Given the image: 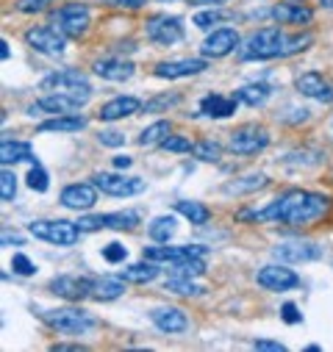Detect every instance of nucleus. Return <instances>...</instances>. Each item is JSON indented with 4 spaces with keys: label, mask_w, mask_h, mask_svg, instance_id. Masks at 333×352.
I'll use <instances>...</instances> for the list:
<instances>
[{
    "label": "nucleus",
    "mask_w": 333,
    "mask_h": 352,
    "mask_svg": "<svg viewBox=\"0 0 333 352\" xmlns=\"http://www.w3.org/2000/svg\"><path fill=\"white\" fill-rule=\"evenodd\" d=\"M330 211V197L319 192H305V189H292L272 200L267 208L256 211V222H281L292 228H305L319 222Z\"/></svg>",
    "instance_id": "obj_1"
},
{
    "label": "nucleus",
    "mask_w": 333,
    "mask_h": 352,
    "mask_svg": "<svg viewBox=\"0 0 333 352\" xmlns=\"http://www.w3.org/2000/svg\"><path fill=\"white\" fill-rule=\"evenodd\" d=\"M314 42V36H286L281 28H259L256 34H250V39L241 47L244 61H270V58H286L300 50H305Z\"/></svg>",
    "instance_id": "obj_2"
},
{
    "label": "nucleus",
    "mask_w": 333,
    "mask_h": 352,
    "mask_svg": "<svg viewBox=\"0 0 333 352\" xmlns=\"http://www.w3.org/2000/svg\"><path fill=\"white\" fill-rule=\"evenodd\" d=\"M42 92H61V95H72V98H80L87 103L92 98V86L87 80V75L78 72V69H58V72H50L42 83H39Z\"/></svg>",
    "instance_id": "obj_3"
},
{
    "label": "nucleus",
    "mask_w": 333,
    "mask_h": 352,
    "mask_svg": "<svg viewBox=\"0 0 333 352\" xmlns=\"http://www.w3.org/2000/svg\"><path fill=\"white\" fill-rule=\"evenodd\" d=\"M28 233L47 241V244H56V247H69L78 241V236L83 233L78 228V222H67V219H39V222H31L28 225Z\"/></svg>",
    "instance_id": "obj_4"
},
{
    "label": "nucleus",
    "mask_w": 333,
    "mask_h": 352,
    "mask_svg": "<svg viewBox=\"0 0 333 352\" xmlns=\"http://www.w3.org/2000/svg\"><path fill=\"white\" fill-rule=\"evenodd\" d=\"M42 319L56 330V333H67V336H80L95 327V319L87 311L78 308H56V311H45Z\"/></svg>",
    "instance_id": "obj_5"
},
{
    "label": "nucleus",
    "mask_w": 333,
    "mask_h": 352,
    "mask_svg": "<svg viewBox=\"0 0 333 352\" xmlns=\"http://www.w3.org/2000/svg\"><path fill=\"white\" fill-rule=\"evenodd\" d=\"M53 25L67 39H78L89 31V9L83 3H67V6L53 12Z\"/></svg>",
    "instance_id": "obj_6"
},
{
    "label": "nucleus",
    "mask_w": 333,
    "mask_h": 352,
    "mask_svg": "<svg viewBox=\"0 0 333 352\" xmlns=\"http://www.w3.org/2000/svg\"><path fill=\"white\" fill-rule=\"evenodd\" d=\"M144 31H147V39L161 45V47H170V45L184 39V23H181V17H173V14H155V17H150Z\"/></svg>",
    "instance_id": "obj_7"
},
{
    "label": "nucleus",
    "mask_w": 333,
    "mask_h": 352,
    "mask_svg": "<svg viewBox=\"0 0 333 352\" xmlns=\"http://www.w3.org/2000/svg\"><path fill=\"white\" fill-rule=\"evenodd\" d=\"M228 144H230V150L236 155H256L270 144V133L264 128H259V125H241V128H236L230 133Z\"/></svg>",
    "instance_id": "obj_8"
},
{
    "label": "nucleus",
    "mask_w": 333,
    "mask_h": 352,
    "mask_svg": "<svg viewBox=\"0 0 333 352\" xmlns=\"http://www.w3.org/2000/svg\"><path fill=\"white\" fill-rule=\"evenodd\" d=\"M25 42L45 56H61L67 47V36L56 28V25H36L31 31H25Z\"/></svg>",
    "instance_id": "obj_9"
},
{
    "label": "nucleus",
    "mask_w": 333,
    "mask_h": 352,
    "mask_svg": "<svg viewBox=\"0 0 333 352\" xmlns=\"http://www.w3.org/2000/svg\"><path fill=\"white\" fill-rule=\"evenodd\" d=\"M95 186L111 197H133L139 192H144V181L142 178H128V175H111V172H98L95 175Z\"/></svg>",
    "instance_id": "obj_10"
},
{
    "label": "nucleus",
    "mask_w": 333,
    "mask_h": 352,
    "mask_svg": "<svg viewBox=\"0 0 333 352\" xmlns=\"http://www.w3.org/2000/svg\"><path fill=\"white\" fill-rule=\"evenodd\" d=\"M206 255V247L200 244H181V247H170V244H161L158 247H144V258L147 261H155V263H181V261H189V258H203Z\"/></svg>",
    "instance_id": "obj_11"
},
{
    "label": "nucleus",
    "mask_w": 333,
    "mask_h": 352,
    "mask_svg": "<svg viewBox=\"0 0 333 352\" xmlns=\"http://www.w3.org/2000/svg\"><path fill=\"white\" fill-rule=\"evenodd\" d=\"M92 280H95V278L58 275V278H53V280H50V289H53V294H58V297H64V300L78 302V300L92 297Z\"/></svg>",
    "instance_id": "obj_12"
},
{
    "label": "nucleus",
    "mask_w": 333,
    "mask_h": 352,
    "mask_svg": "<svg viewBox=\"0 0 333 352\" xmlns=\"http://www.w3.org/2000/svg\"><path fill=\"white\" fill-rule=\"evenodd\" d=\"M256 280H259V286L267 289V292H289V289L300 286L297 272L289 270V267H281V263H270V267H264Z\"/></svg>",
    "instance_id": "obj_13"
},
{
    "label": "nucleus",
    "mask_w": 333,
    "mask_h": 352,
    "mask_svg": "<svg viewBox=\"0 0 333 352\" xmlns=\"http://www.w3.org/2000/svg\"><path fill=\"white\" fill-rule=\"evenodd\" d=\"M236 47H239V34H236L233 28H214V31L206 36L200 53H203L206 58H225V56L233 53Z\"/></svg>",
    "instance_id": "obj_14"
},
{
    "label": "nucleus",
    "mask_w": 333,
    "mask_h": 352,
    "mask_svg": "<svg viewBox=\"0 0 333 352\" xmlns=\"http://www.w3.org/2000/svg\"><path fill=\"white\" fill-rule=\"evenodd\" d=\"M98 203V186L95 184H69L61 192V206L72 211H89Z\"/></svg>",
    "instance_id": "obj_15"
},
{
    "label": "nucleus",
    "mask_w": 333,
    "mask_h": 352,
    "mask_svg": "<svg viewBox=\"0 0 333 352\" xmlns=\"http://www.w3.org/2000/svg\"><path fill=\"white\" fill-rule=\"evenodd\" d=\"M297 92L319 103H333V83L322 72H303L297 78Z\"/></svg>",
    "instance_id": "obj_16"
},
{
    "label": "nucleus",
    "mask_w": 333,
    "mask_h": 352,
    "mask_svg": "<svg viewBox=\"0 0 333 352\" xmlns=\"http://www.w3.org/2000/svg\"><path fill=\"white\" fill-rule=\"evenodd\" d=\"M208 64L203 58H178V61H161L155 64L153 75L155 78H166V80H178V78H189V75H200Z\"/></svg>",
    "instance_id": "obj_17"
},
{
    "label": "nucleus",
    "mask_w": 333,
    "mask_h": 352,
    "mask_svg": "<svg viewBox=\"0 0 333 352\" xmlns=\"http://www.w3.org/2000/svg\"><path fill=\"white\" fill-rule=\"evenodd\" d=\"M83 106L80 98H72V95H61V92H47L45 98H39L28 111H45V114H72Z\"/></svg>",
    "instance_id": "obj_18"
},
{
    "label": "nucleus",
    "mask_w": 333,
    "mask_h": 352,
    "mask_svg": "<svg viewBox=\"0 0 333 352\" xmlns=\"http://www.w3.org/2000/svg\"><path fill=\"white\" fill-rule=\"evenodd\" d=\"M272 252H275V258L289 261V263H305V261L322 258V247H316L311 241H283Z\"/></svg>",
    "instance_id": "obj_19"
},
{
    "label": "nucleus",
    "mask_w": 333,
    "mask_h": 352,
    "mask_svg": "<svg viewBox=\"0 0 333 352\" xmlns=\"http://www.w3.org/2000/svg\"><path fill=\"white\" fill-rule=\"evenodd\" d=\"M150 319L153 324L161 330V333H184L189 327V319L181 308H173V305H166V308H153L150 311Z\"/></svg>",
    "instance_id": "obj_20"
},
{
    "label": "nucleus",
    "mask_w": 333,
    "mask_h": 352,
    "mask_svg": "<svg viewBox=\"0 0 333 352\" xmlns=\"http://www.w3.org/2000/svg\"><path fill=\"white\" fill-rule=\"evenodd\" d=\"M272 17L278 25H305L314 20V12L303 3H278L272 9Z\"/></svg>",
    "instance_id": "obj_21"
},
{
    "label": "nucleus",
    "mask_w": 333,
    "mask_h": 352,
    "mask_svg": "<svg viewBox=\"0 0 333 352\" xmlns=\"http://www.w3.org/2000/svg\"><path fill=\"white\" fill-rule=\"evenodd\" d=\"M236 106H239L236 98L206 95V98L200 100V114H206V117H211V120H225V117H233V114H236Z\"/></svg>",
    "instance_id": "obj_22"
},
{
    "label": "nucleus",
    "mask_w": 333,
    "mask_h": 352,
    "mask_svg": "<svg viewBox=\"0 0 333 352\" xmlns=\"http://www.w3.org/2000/svg\"><path fill=\"white\" fill-rule=\"evenodd\" d=\"M87 128V117L80 114H56L53 120L39 122V133H75Z\"/></svg>",
    "instance_id": "obj_23"
},
{
    "label": "nucleus",
    "mask_w": 333,
    "mask_h": 352,
    "mask_svg": "<svg viewBox=\"0 0 333 352\" xmlns=\"http://www.w3.org/2000/svg\"><path fill=\"white\" fill-rule=\"evenodd\" d=\"M139 109H142V103H139L136 98H131V95L114 98V100H109V103L100 109V120H103V122H114V120H122V117H133Z\"/></svg>",
    "instance_id": "obj_24"
},
{
    "label": "nucleus",
    "mask_w": 333,
    "mask_h": 352,
    "mask_svg": "<svg viewBox=\"0 0 333 352\" xmlns=\"http://www.w3.org/2000/svg\"><path fill=\"white\" fill-rule=\"evenodd\" d=\"M95 75H100L106 80H128L133 75V64L122 61V58H100V61H95Z\"/></svg>",
    "instance_id": "obj_25"
},
{
    "label": "nucleus",
    "mask_w": 333,
    "mask_h": 352,
    "mask_svg": "<svg viewBox=\"0 0 333 352\" xmlns=\"http://www.w3.org/2000/svg\"><path fill=\"white\" fill-rule=\"evenodd\" d=\"M0 161H3V166L9 164H20V161H34V150L28 142H9L3 139V144H0Z\"/></svg>",
    "instance_id": "obj_26"
},
{
    "label": "nucleus",
    "mask_w": 333,
    "mask_h": 352,
    "mask_svg": "<svg viewBox=\"0 0 333 352\" xmlns=\"http://www.w3.org/2000/svg\"><path fill=\"white\" fill-rule=\"evenodd\" d=\"M125 294V278H95L92 280V297L95 300H117Z\"/></svg>",
    "instance_id": "obj_27"
},
{
    "label": "nucleus",
    "mask_w": 333,
    "mask_h": 352,
    "mask_svg": "<svg viewBox=\"0 0 333 352\" xmlns=\"http://www.w3.org/2000/svg\"><path fill=\"white\" fill-rule=\"evenodd\" d=\"M270 86L267 83H247V86H241V89L236 92V100L239 103H244V106H264L267 100H270Z\"/></svg>",
    "instance_id": "obj_28"
},
{
    "label": "nucleus",
    "mask_w": 333,
    "mask_h": 352,
    "mask_svg": "<svg viewBox=\"0 0 333 352\" xmlns=\"http://www.w3.org/2000/svg\"><path fill=\"white\" fill-rule=\"evenodd\" d=\"M155 275H158L155 261H147V258L142 263H133V267L122 270V278L128 283H150V280H155Z\"/></svg>",
    "instance_id": "obj_29"
},
{
    "label": "nucleus",
    "mask_w": 333,
    "mask_h": 352,
    "mask_svg": "<svg viewBox=\"0 0 333 352\" xmlns=\"http://www.w3.org/2000/svg\"><path fill=\"white\" fill-rule=\"evenodd\" d=\"M100 222L103 228H111V230H131L142 222L139 211H117V214H100Z\"/></svg>",
    "instance_id": "obj_30"
},
{
    "label": "nucleus",
    "mask_w": 333,
    "mask_h": 352,
    "mask_svg": "<svg viewBox=\"0 0 333 352\" xmlns=\"http://www.w3.org/2000/svg\"><path fill=\"white\" fill-rule=\"evenodd\" d=\"M175 211L181 217H186L192 225H206L211 219V211L203 206V203H195V200H178L175 203Z\"/></svg>",
    "instance_id": "obj_31"
},
{
    "label": "nucleus",
    "mask_w": 333,
    "mask_h": 352,
    "mask_svg": "<svg viewBox=\"0 0 333 352\" xmlns=\"http://www.w3.org/2000/svg\"><path fill=\"white\" fill-rule=\"evenodd\" d=\"M164 292H173V294H181V297H197V294H203L206 289H203V286H197V283H192V278L173 275L170 280L164 283Z\"/></svg>",
    "instance_id": "obj_32"
},
{
    "label": "nucleus",
    "mask_w": 333,
    "mask_h": 352,
    "mask_svg": "<svg viewBox=\"0 0 333 352\" xmlns=\"http://www.w3.org/2000/svg\"><path fill=\"white\" fill-rule=\"evenodd\" d=\"M147 233H150L153 241H161V244L170 241V239L175 236V219H173V217H155V219L150 222Z\"/></svg>",
    "instance_id": "obj_33"
},
{
    "label": "nucleus",
    "mask_w": 333,
    "mask_h": 352,
    "mask_svg": "<svg viewBox=\"0 0 333 352\" xmlns=\"http://www.w3.org/2000/svg\"><path fill=\"white\" fill-rule=\"evenodd\" d=\"M267 186V175H244L241 181H233L225 186L228 195H241V192H256V189H264Z\"/></svg>",
    "instance_id": "obj_34"
},
{
    "label": "nucleus",
    "mask_w": 333,
    "mask_h": 352,
    "mask_svg": "<svg viewBox=\"0 0 333 352\" xmlns=\"http://www.w3.org/2000/svg\"><path fill=\"white\" fill-rule=\"evenodd\" d=\"M166 136H170V122H153L150 128H144V131H142V136H139V147L161 144Z\"/></svg>",
    "instance_id": "obj_35"
},
{
    "label": "nucleus",
    "mask_w": 333,
    "mask_h": 352,
    "mask_svg": "<svg viewBox=\"0 0 333 352\" xmlns=\"http://www.w3.org/2000/svg\"><path fill=\"white\" fill-rule=\"evenodd\" d=\"M192 153H195V158L203 161V164H217V161L222 158V147H219L217 142H211V139L197 142V144L192 147Z\"/></svg>",
    "instance_id": "obj_36"
},
{
    "label": "nucleus",
    "mask_w": 333,
    "mask_h": 352,
    "mask_svg": "<svg viewBox=\"0 0 333 352\" xmlns=\"http://www.w3.org/2000/svg\"><path fill=\"white\" fill-rule=\"evenodd\" d=\"M203 272H206L203 258H189V261L173 263V275H181V278H200Z\"/></svg>",
    "instance_id": "obj_37"
},
{
    "label": "nucleus",
    "mask_w": 333,
    "mask_h": 352,
    "mask_svg": "<svg viewBox=\"0 0 333 352\" xmlns=\"http://www.w3.org/2000/svg\"><path fill=\"white\" fill-rule=\"evenodd\" d=\"M181 103V95H158V98H153V100H147L142 109L147 111V114H158V111H164V109H170V106H178Z\"/></svg>",
    "instance_id": "obj_38"
},
{
    "label": "nucleus",
    "mask_w": 333,
    "mask_h": 352,
    "mask_svg": "<svg viewBox=\"0 0 333 352\" xmlns=\"http://www.w3.org/2000/svg\"><path fill=\"white\" fill-rule=\"evenodd\" d=\"M28 186L34 189V192H47V186H50V178H47V172L34 161V166H31V172H28Z\"/></svg>",
    "instance_id": "obj_39"
},
{
    "label": "nucleus",
    "mask_w": 333,
    "mask_h": 352,
    "mask_svg": "<svg viewBox=\"0 0 333 352\" xmlns=\"http://www.w3.org/2000/svg\"><path fill=\"white\" fill-rule=\"evenodd\" d=\"M14 195H17V178H14V172L3 169V175H0V200L12 203Z\"/></svg>",
    "instance_id": "obj_40"
},
{
    "label": "nucleus",
    "mask_w": 333,
    "mask_h": 352,
    "mask_svg": "<svg viewBox=\"0 0 333 352\" xmlns=\"http://www.w3.org/2000/svg\"><path fill=\"white\" fill-rule=\"evenodd\" d=\"M225 17H228L225 12H219V9H208V12H200V14H195V20H192V23H195L197 28H203V31H206V28H211V25L222 23Z\"/></svg>",
    "instance_id": "obj_41"
},
{
    "label": "nucleus",
    "mask_w": 333,
    "mask_h": 352,
    "mask_svg": "<svg viewBox=\"0 0 333 352\" xmlns=\"http://www.w3.org/2000/svg\"><path fill=\"white\" fill-rule=\"evenodd\" d=\"M161 147L166 150V153H192V142L186 139V136H166L164 142H161Z\"/></svg>",
    "instance_id": "obj_42"
},
{
    "label": "nucleus",
    "mask_w": 333,
    "mask_h": 352,
    "mask_svg": "<svg viewBox=\"0 0 333 352\" xmlns=\"http://www.w3.org/2000/svg\"><path fill=\"white\" fill-rule=\"evenodd\" d=\"M12 270L17 272V275H23V278H31L34 272H36V263L28 258V255H23V252H17L14 258H12Z\"/></svg>",
    "instance_id": "obj_43"
},
{
    "label": "nucleus",
    "mask_w": 333,
    "mask_h": 352,
    "mask_svg": "<svg viewBox=\"0 0 333 352\" xmlns=\"http://www.w3.org/2000/svg\"><path fill=\"white\" fill-rule=\"evenodd\" d=\"M103 258H106L109 263H122V261L128 258V250H125L120 241H111V244L103 247Z\"/></svg>",
    "instance_id": "obj_44"
},
{
    "label": "nucleus",
    "mask_w": 333,
    "mask_h": 352,
    "mask_svg": "<svg viewBox=\"0 0 333 352\" xmlns=\"http://www.w3.org/2000/svg\"><path fill=\"white\" fill-rule=\"evenodd\" d=\"M47 9V0H17V12L23 14H39Z\"/></svg>",
    "instance_id": "obj_45"
},
{
    "label": "nucleus",
    "mask_w": 333,
    "mask_h": 352,
    "mask_svg": "<svg viewBox=\"0 0 333 352\" xmlns=\"http://www.w3.org/2000/svg\"><path fill=\"white\" fill-rule=\"evenodd\" d=\"M98 139H100V144H106V147H122V144H125V136L117 133V131H100Z\"/></svg>",
    "instance_id": "obj_46"
},
{
    "label": "nucleus",
    "mask_w": 333,
    "mask_h": 352,
    "mask_svg": "<svg viewBox=\"0 0 333 352\" xmlns=\"http://www.w3.org/2000/svg\"><path fill=\"white\" fill-rule=\"evenodd\" d=\"M281 316H283L286 324H297V322L303 319V314H300V308H297L294 302H286V305L281 308Z\"/></svg>",
    "instance_id": "obj_47"
},
{
    "label": "nucleus",
    "mask_w": 333,
    "mask_h": 352,
    "mask_svg": "<svg viewBox=\"0 0 333 352\" xmlns=\"http://www.w3.org/2000/svg\"><path fill=\"white\" fill-rule=\"evenodd\" d=\"M253 349H270V352H283L286 346L281 341H270V338H256L253 341Z\"/></svg>",
    "instance_id": "obj_48"
},
{
    "label": "nucleus",
    "mask_w": 333,
    "mask_h": 352,
    "mask_svg": "<svg viewBox=\"0 0 333 352\" xmlns=\"http://www.w3.org/2000/svg\"><path fill=\"white\" fill-rule=\"evenodd\" d=\"M117 3H120V6H125V9H142V6L147 3V0H117Z\"/></svg>",
    "instance_id": "obj_49"
},
{
    "label": "nucleus",
    "mask_w": 333,
    "mask_h": 352,
    "mask_svg": "<svg viewBox=\"0 0 333 352\" xmlns=\"http://www.w3.org/2000/svg\"><path fill=\"white\" fill-rule=\"evenodd\" d=\"M9 244H23V236H17V233H3V247H9Z\"/></svg>",
    "instance_id": "obj_50"
},
{
    "label": "nucleus",
    "mask_w": 333,
    "mask_h": 352,
    "mask_svg": "<svg viewBox=\"0 0 333 352\" xmlns=\"http://www.w3.org/2000/svg\"><path fill=\"white\" fill-rule=\"evenodd\" d=\"M131 164H133V161H131L128 155H117V158H114V166H117V169H128Z\"/></svg>",
    "instance_id": "obj_51"
},
{
    "label": "nucleus",
    "mask_w": 333,
    "mask_h": 352,
    "mask_svg": "<svg viewBox=\"0 0 333 352\" xmlns=\"http://www.w3.org/2000/svg\"><path fill=\"white\" fill-rule=\"evenodd\" d=\"M53 349H67V352H78V349H83V344H53Z\"/></svg>",
    "instance_id": "obj_52"
},
{
    "label": "nucleus",
    "mask_w": 333,
    "mask_h": 352,
    "mask_svg": "<svg viewBox=\"0 0 333 352\" xmlns=\"http://www.w3.org/2000/svg\"><path fill=\"white\" fill-rule=\"evenodd\" d=\"M189 3H206V6H222L228 0H189Z\"/></svg>",
    "instance_id": "obj_53"
},
{
    "label": "nucleus",
    "mask_w": 333,
    "mask_h": 352,
    "mask_svg": "<svg viewBox=\"0 0 333 352\" xmlns=\"http://www.w3.org/2000/svg\"><path fill=\"white\" fill-rule=\"evenodd\" d=\"M0 58H3V61L9 58V42L6 39H0Z\"/></svg>",
    "instance_id": "obj_54"
},
{
    "label": "nucleus",
    "mask_w": 333,
    "mask_h": 352,
    "mask_svg": "<svg viewBox=\"0 0 333 352\" xmlns=\"http://www.w3.org/2000/svg\"><path fill=\"white\" fill-rule=\"evenodd\" d=\"M322 6L325 9H333V0H322Z\"/></svg>",
    "instance_id": "obj_55"
},
{
    "label": "nucleus",
    "mask_w": 333,
    "mask_h": 352,
    "mask_svg": "<svg viewBox=\"0 0 333 352\" xmlns=\"http://www.w3.org/2000/svg\"><path fill=\"white\" fill-rule=\"evenodd\" d=\"M158 3H170V0H158Z\"/></svg>",
    "instance_id": "obj_56"
}]
</instances>
